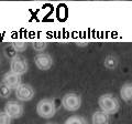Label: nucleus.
Returning <instances> with one entry per match:
<instances>
[{"label": "nucleus", "instance_id": "nucleus-1", "mask_svg": "<svg viewBox=\"0 0 132 124\" xmlns=\"http://www.w3.org/2000/svg\"><path fill=\"white\" fill-rule=\"evenodd\" d=\"M98 105L100 107V111L108 115H112L119 112L120 110V103L119 100L113 94L106 93L99 97L98 99Z\"/></svg>", "mask_w": 132, "mask_h": 124}, {"label": "nucleus", "instance_id": "nucleus-2", "mask_svg": "<svg viewBox=\"0 0 132 124\" xmlns=\"http://www.w3.org/2000/svg\"><path fill=\"white\" fill-rule=\"evenodd\" d=\"M57 111L56 104L53 99H42L36 104V113L42 119H51Z\"/></svg>", "mask_w": 132, "mask_h": 124}, {"label": "nucleus", "instance_id": "nucleus-3", "mask_svg": "<svg viewBox=\"0 0 132 124\" xmlns=\"http://www.w3.org/2000/svg\"><path fill=\"white\" fill-rule=\"evenodd\" d=\"M62 105L66 111L75 112L81 106V97L77 93H66L62 98Z\"/></svg>", "mask_w": 132, "mask_h": 124}, {"label": "nucleus", "instance_id": "nucleus-4", "mask_svg": "<svg viewBox=\"0 0 132 124\" xmlns=\"http://www.w3.org/2000/svg\"><path fill=\"white\" fill-rule=\"evenodd\" d=\"M29 70V64L28 60L24 57L16 56L12 60H10V72L16 74L19 77H22L23 74H26Z\"/></svg>", "mask_w": 132, "mask_h": 124}, {"label": "nucleus", "instance_id": "nucleus-5", "mask_svg": "<svg viewBox=\"0 0 132 124\" xmlns=\"http://www.w3.org/2000/svg\"><path fill=\"white\" fill-rule=\"evenodd\" d=\"M34 89L28 83H21L15 89V98L21 102H29L34 98Z\"/></svg>", "mask_w": 132, "mask_h": 124}, {"label": "nucleus", "instance_id": "nucleus-6", "mask_svg": "<svg viewBox=\"0 0 132 124\" xmlns=\"http://www.w3.org/2000/svg\"><path fill=\"white\" fill-rule=\"evenodd\" d=\"M34 63L39 70L47 71V70L52 68L54 61H53V58L51 54H48L47 52H42V53H38L34 57Z\"/></svg>", "mask_w": 132, "mask_h": 124}, {"label": "nucleus", "instance_id": "nucleus-7", "mask_svg": "<svg viewBox=\"0 0 132 124\" xmlns=\"http://www.w3.org/2000/svg\"><path fill=\"white\" fill-rule=\"evenodd\" d=\"M5 112L12 120L20 119L23 115L24 109H23V105L18 101H8L5 105Z\"/></svg>", "mask_w": 132, "mask_h": 124}, {"label": "nucleus", "instance_id": "nucleus-8", "mask_svg": "<svg viewBox=\"0 0 132 124\" xmlns=\"http://www.w3.org/2000/svg\"><path fill=\"white\" fill-rule=\"evenodd\" d=\"M2 83L5 85H7L8 88L11 89V90H15L22 83V81H21V77L16 75V74L9 71L2 77Z\"/></svg>", "mask_w": 132, "mask_h": 124}, {"label": "nucleus", "instance_id": "nucleus-9", "mask_svg": "<svg viewBox=\"0 0 132 124\" xmlns=\"http://www.w3.org/2000/svg\"><path fill=\"white\" fill-rule=\"evenodd\" d=\"M93 124H109L110 123V115L104 113L102 111H96L92 116Z\"/></svg>", "mask_w": 132, "mask_h": 124}, {"label": "nucleus", "instance_id": "nucleus-10", "mask_svg": "<svg viewBox=\"0 0 132 124\" xmlns=\"http://www.w3.org/2000/svg\"><path fill=\"white\" fill-rule=\"evenodd\" d=\"M120 97L125 102L132 101V82L125 83L120 89Z\"/></svg>", "mask_w": 132, "mask_h": 124}, {"label": "nucleus", "instance_id": "nucleus-11", "mask_svg": "<svg viewBox=\"0 0 132 124\" xmlns=\"http://www.w3.org/2000/svg\"><path fill=\"white\" fill-rule=\"evenodd\" d=\"M104 64H105L106 69L114 70V69H117L118 65H119V59L114 54H109V56L106 57V59L104 61Z\"/></svg>", "mask_w": 132, "mask_h": 124}, {"label": "nucleus", "instance_id": "nucleus-12", "mask_svg": "<svg viewBox=\"0 0 132 124\" xmlns=\"http://www.w3.org/2000/svg\"><path fill=\"white\" fill-rule=\"evenodd\" d=\"M11 93H12V90L9 89L7 85H5L1 82V83H0V98L8 99V98L11 95Z\"/></svg>", "mask_w": 132, "mask_h": 124}, {"label": "nucleus", "instance_id": "nucleus-13", "mask_svg": "<svg viewBox=\"0 0 132 124\" xmlns=\"http://www.w3.org/2000/svg\"><path fill=\"white\" fill-rule=\"evenodd\" d=\"M64 124H87V123L82 118L78 116V115H74V116H71L66 120Z\"/></svg>", "mask_w": 132, "mask_h": 124}, {"label": "nucleus", "instance_id": "nucleus-14", "mask_svg": "<svg viewBox=\"0 0 132 124\" xmlns=\"http://www.w3.org/2000/svg\"><path fill=\"white\" fill-rule=\"evenodd\" d=\"M3 53H5V56L8 58V59H10V60H12L13 58H15L16 56H18V53L15 52V50L12 48L11 44L7 45V47L3 49Z\"/></svg>", "mask_w": 132, "mask_h": 124}, {"label": "nucleus", "instance_id": "nucleus-15", "mask_svg": "<svg viewBox=\"0 0 132 124\" xmlns=\"http://www.w3.org/2000/svg\"><path fill=\"white\" fill-rule=\"evenodd\" d=\"M47 45H48V43H46V42H33L32 48L38 53H42L47 49Z\"/></svg>", "mask_w": 132, "mask_h": 124}, {"label": "nucleus", "instance_id": "nucleus-16", "mask_svg": "<svg viewBox=\"0 0 132 124\" xmlns=\"http://www.w3.org/2000/svg\"><path fill=\"white\" fill-rule=\"evenodd\" d=\"M12 45V48L15 50L16 53H20V52H23V51H26L27 50V48H28V44L26 42H13V43H11Z\"/></svg>", "mask_w": 132, "mask_h": 124}, {"label": "nucleus", "instance_id": "nucleus-17", "mask_svg": "<svg viewBox=\"0 0 132 124\" xmlns=\"http://www.w3.org/2000/svg\"><path fill=\"white\" fill-rule=\"evenodd\" d=\"M12 119L8 115L5 111L0 112V124H11Z\"/></svg>", "mask_w": 132, "mask_h": 124}, {"label": "nucleus", "instance_id": "nucleus-18", "mask_svg": "<svg viewBox=\"0 0 132 124\" xmlns=\"http://www.w3.org/2000/svg\"><path fill=\"white\" fill-rule=\"evenodd\" d=\"M47 124H55V123H47Z\"/></svg>", "mask_w": 132, "mask_h": 124}]
</instances>
